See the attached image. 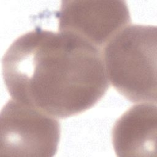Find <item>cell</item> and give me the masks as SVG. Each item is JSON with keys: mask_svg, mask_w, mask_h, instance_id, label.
<instances>
[{"mask_svg": "<svg viewBox=\"0 0 157 157\" xmlns=\"http://www.w3.org/2000/svg\"><path fill=\"white\" fill-rule=\"evenodd\" d=\"M2 72L12 99L58 118L90 109L110 86L102 50L74 34L40 28L12 43Z\"/></svg>", "mask_w": 157, "mask_h": 157, "instance_id": "cell-1", "label": "cell"}, {"mask_svg": "<svg viewBox=\"0 0 157 157\" xmlns=\"http://www.w3.org/2000/svg\"><path fill=\"white\" fill-rule=\"evenodd\" d=\"M157 28L131 25L118 32L102 51L109 80L132 102L156 103Z\"/></svg>", "mask_w": 157, "mask_h": 157, "instance_id": "cell-2", "label": "cell"}, {"mask_svg": "<svg viewBox=\"0 0 157 157\" xmlns=\"http://www.w3.org/2000/svg\"><path fill=\"white\" fill-rule=\"evenodd\" d=\"M60 132L53 117L9 100L0 113V156L52 157L57 151Z\"/></svg>", "mask_w": 157, "mask_h": 157, "instance_id": "cell-3", "label": "cell"}, {"mask_svg": "<svg viewBox=\"0 0 157 157\" xmlns=\"http://www.w3.org/2000/svg\"><path fill=\"white\" fill-rule=\"evenodd\" d=\"M56 17L60 32L78 36L101 50L131 22L124 1H63Z\"/></svg>", "mask_w": 157, "mask_h": 157, "instance_id": "cell-4", "label": "cell"}, {"mask_svg": "<svg viewBox=\"0 0 157 157\" xmlns=\"http://www.w3.org/2000/svg\"><path fill=\"white\" fill-rule=\"evenodd\" d=\"M157 107L155 103L131 107L115 121L112 132L118 156H156Z\"/></svg>", "mask_w": 157, "mask_h": 157, "instance_id": "cell-5", "label": "cell"}]
</instances>
